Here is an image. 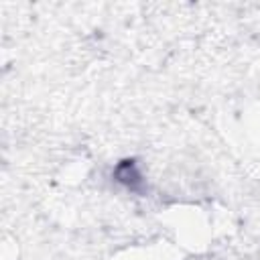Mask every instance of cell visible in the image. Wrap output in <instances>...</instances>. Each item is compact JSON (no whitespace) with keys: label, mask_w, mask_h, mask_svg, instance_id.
Instances as JSON below:
<instances>
[{"label":"cell","mask_w":260,"mask_h":260,"mask_svg":"<svg viewBox=\"0 0 260 260\" xmlns=\"http://www.w3.org/2000/svg\"><path fill=\"white\" fill-rule=\"evenodd\" d=\"M112 177L116 183H120L122 187H126L132 193H144V177L140 173L138 160L136 158H122L120 162H116Z\"/></svg>","instance_id":"cell-1"}]
</instances>
